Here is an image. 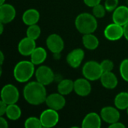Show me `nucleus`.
Listing matches in <instances>:
<instances>
[{
    "label": "nucleus",
    "mask_w": 128,
    "mask_h": 128,
    "mask_svg": "<svg viewBox=\"0 0 128 128\" xmlns=\"http://www.w3.org/2000/svg\"><path fill=\"white\" fill-rule=\"evenodd\" d=\"M124 37L128 41V22L124 26Z\"/></svg>",
    "instance_id": "nucleus-35"
},
{
    "label": "nucleus",
    "mask_w": 128,
    "mask_h": 128,
    "mask_svg": "<svg viewBox=\"0 0 128 128\" xmlns=\"http://www.w3.org/2000/svg\"><path fill=\"white\" fill-rule=\"evenodd\" d=\"M48 108L56 111L62 110L66 105V99L60 93H54L47 96L45 101Z\"/></svg>",
    "instance_id": "nucleus-10"
},
{
    "label": "nucleus",
    "mask_w": 128,
    "mask_h": 128,
    "mask_svg": "<svg viewBox=\"0 0 128 128\" xmlns=\"http://www.w3.org/2000/svg\"><path fill=\"white\" fill-rule=\"evenodd\" d=\"M92 8H93L92 9V14L96 18L101 19V18L105 16L106 10V8H105L104 5H102L101 4H99L93 7Z\"/></svg>",
    "instance_id": "nucleus-27"
},
{
    "label": "nucleus",
    "mask_w": 128,
    "mask_h": 128,
    "mask_svg": "<svg viewBox=\"0 0 128 128\" xmlns=\"http://www.w3.org/2000/svg\"><path fill=\"white\" fill-rule=\"evenodd\" d=\"M115 106L119 110H125L128 108V92H121L118 94L114 100Z\"/></svg>",
    "instance_id": "nucleus-24"
},
{
    "label": "nucleus",
    "mask_w": 128,
    "mask_h": 128,
    "mask_svg": "<svg viewBox=\"0 0 128 128\" xmlns=\"http://www.w3.org/2000/svg\"><path fill=\"white\" fill-rule=\"evenodd\" d=\"M100 80L102 86L105 88L110 89V90L116 88L118 84V80L116 75L112 71L104 72Z\"/></svg>",
    "instance_id": "nucleus-18"
},
{
    "label": "nucleus",
    "mask_w": 128,
    "mask_h": 128,
    "mask_svg": "<svg viewBox=\"0 0 128 128\" xmlns=\"http://www.w3.org/2000/svg\"></svg>",
    "instance_id": "nucleus-40"
},
{
    "label": "nucleus",
    "mask_w": 128,
    "mask_h": 128,
    "mask_svg": "<svg viewBox=\"0 0 128 128\" xmlns=\"http://www.w3.org/2000/svg\"><path fill=\"white\" fill-rule=\"evenodd\" d=\"M124 36V26L117 23H111L104 29V37L110 41H116Z\"/></svg>",
    "instance_id": "nucleus-9"
},
{
    "label": "nucleus",
    "mask_w": 128,
    "mask_h": 128,
    "mask_svg": "<svg viewBox=\"0 0 128 128\" xmlns=\"http://www.w3.org/2000/svg\"><path fill=\"white\" fill-rule=\"evenodd\" d=\"M41 34V29L37 24L29 26L26 30V37L30 38L34 40H38Z\"/></svg>",
    "instance_id": "nucleus-25"
},
{
    "label": "nucleus",
    "mask_w": 128,
    "mask_h": 128,
    "mask_svg": "<svg viewBox=\"0 0 128 128\" xmlns=\"http://www.w3.org/2000/svg\"><path fill=\"white\" fill-rule=\"evenodd\" d=\"M82 44H83V46L87 50H94L98 47V46L100 44V42H99L98 38L92 33V34H83Z\"/></svg>",
    "instance_id": "nucleus-21"
},
{
    "label": "nucleus",
    "mask_w": 128,
    "mask_h": 128,
    "mask_svg": "<svg viewBox=\"0 0 128 128\" xmlns=\"http://www.w3.org/2000/svg\"><path fill=\"white\" fill-rule=\"evenodd\" d=\"M2 100L6 103L8 105L16 104L20 98V92L18 88L12 85H5L1 91Z\"/></svg>",
    "instance_id": "nucleus-5"
},
{
    "label": "nucleus",
    "mask_w": 128,
    "mask_h": 128,
    "mask_svg": "<svg viewBox=\"0 0 128 128\" xmlns=\"http://www.w3.org/2000/svg\"><path fill=\"white\" fill-rule=\"evenodd\" d=\"M35 77L38 82L46 86L55 80V74L52 70L46 65L40 66L35 71Z\"/></svg>",
    "instance_id": "nucleus-6"
},
{
    "label": "nucleus",
    "mask_w": 128,
    "mask_h": 128,
    "mask_svg": "<svg viewBox=\"0 0 128 128\" xmlns=\"http://www.w3.org/2000/svg\"><path fill=\"white\" fill-rule=\"evenodd\" d=\"M84 3L90 8H93L99 4H100L102 0H83Z\"/></svg>",
    "instance_id": "nucleus-31"
},
{
    "label": "nucleus",
    "mask_w": 128,
    "mask_h": 128,
    "mask_svg": "<svg viewBox=\"0 0 128 128\" xmlns=\"http://www.w3.org/2000/svg\"><path fill=\"white\" fill-rule=\"evenodd\" d=\"M97 18L89 13L79 14L75 20V26L77 31L82 34H92L98 28Z\"/></svg>",
    "instance_id": "nucleus-2"
},
{
    "label": "nucleus",
    "mask_w": 128,
    "mask_h": 128,
    "mask_svg": "<svg viewBox=\"0 0 128 128\" xmlns=\"http://www.w3.org/2000/svg\"><path fill=\"white\" fill-rule=\"evenodd\" d=\"M23 96L27 103L32 106H39L45 103L47 98L45 86L38 81L28 82L23 88Z\"/></svg>",
    "instance_id": "nucleus-1"
},
{
    "label": "nucleus",
    "mask_w": 128,
    "mask_h": 128,
    "mask_svg": "<svg viewBox=\"0 0 128 128\" xmlns=\"http://www.w3.org/2000/svg\"><path fill=\"white\" fill-rule=\"evenodd\" d=\"M34 64L31 61H21L18 62L14 69V77L20 83L28 82L35 74Z\"/></svg>",
    "instance_id": "nucleus-3"
},
{
    "label": "nucleus",
    "mask_w": 128,
    "mask_h": 128,
    "mask_svg": "<svg viewBox=\"0 0 128 128\" xmlns=\"http://www.w3.org/2000/svg\"><path fill=\"white\" fill-rule=\"evenodd\" d=\"M74 92L80 97H86L92 92V85L86 78H80L74 81Z\"/></svg>",
    "instance_id": "nucleus-14"
},
{
    "label": "nucleus",
    "mask_w": 128,
    "mask_h": 128,
    "mask_svg": "<svg viewBox=\"0 0 128 128\" xmlns=\"http://www.w3.org/2000/svg\"><path fill=\"white\" fill-rule=\"evenodd\" d=\"M4 61V56L3 52L1 51V52H0V64H1V66L3 64Z\"/></svg>",
    "instance_id": "nucleus-36"
},
{
    "label": "nucleus",
    "mask_w": 128,
    "mask_h": 128,
    "mask_svg": "<svg viewBox=\"0 0 128 128\" xmlns=\"http://www.w3.org/2000/svg\"><path fill=\"white\" fill-rule=\"evenodd\" d=\"M8 106V105L6 103H4V101H2V100L0 101V116H3L4 115L6 114Z\"/></svg>",
    "instance_id": "nucleus-32"
},
{
    "label": "nucleus",
    "mask_w": 128,
    "mask_h": 128,
    "mask_svg": "<svg viewBox=\"0 0 128 128\" xmlns=\"http://www.w3.org/2000/svg\"><path fill=\"white\" fill-rule=\"evenodd\" d=\"M100 116L104 122L111 124L119 122L121 118V114L119 110L116 107L112 106H106L104 107L100 111Z\"/></svg>",
    "instance_id": "nucleus-11"
},
{
    "label": "nucleus",
    "mask_w": 128,
    "mask_h": 128,
    "mask_svg": "<svg viewBox=\"0 0 128 128\" xmlns=\"http://www.w3.org/2000/svg\"><path fill=\"white\" fill-rule=\"evenodd\" d=\"M25 128H43L40 118L29 117L25 122Z\"/></svg>",
    "instance_id": "nucleus-26"
},
{
    "label": "nucleus",
    "mask_w": 128,
    "mask_h": 128,
    "mask_svg": "<svg viewBox=\"0 0 128 128\" xmlns=\"http://www.w3.org/2000/svg\"><path fill=\"white\" fill-rule=\"evenodd\" d=\"M57 89H58V92L60 93L61 94L64 96L68 95L73 91H74V82L69 79L62 80L58 83Z\"/></svg>",
    "instance_id": "nucleus-22"
},
{
    "label": "nucleus",
    "mask_w": 128,
    "mask_h": 128,
    "mask_svg": "<svg viewBox=\"0 0 128 128\" xmlns=\"http://www.w3.org/2000/svg\"><path fill=\"white\" fill-rule=\"evenodd\" d=\"M40 119L43 128H53L56 126L59 122V114L58 111L48 108L40 114Z\"/></svg>",
    "instance_id": "nucleus-7"
},
{
    "label": "nucleus",
    "mask_w": 128,
    "mask_h": 128,
    "mask_svg": "<svg viewBox=\"0 0 128 128\" xmlns=\"http://www.w3.org/2000/svg\"><path fill=\"white\" fill-rule=\"evenodd\" d=\"M5 2H6V0H0V5L4 4L5 3Z\"/></svg>",
    "instance_id": "nucleus-38"
},
{
    "label": "nucleus",
    "mask_w": 128,
    "mask_h": 128,
    "mask_svg": "<svg viewBox=\"0 0 128 128\" xmlns=\"http://www.w3.org/2000/svg\"><path fill=\"white\" fill-rule=\"evenodd\" d=\"M82 72L83 76L89 81L99 80L104 74L100 63H98L95 61L87 62L83 65Z\"/></svg>",
    "instance_id": "nucleus-4"
},
{
    "label": "nucleus",
    "mask_w": 128,
    "mask_h": 128,
    "mask_svg": "<svg viewBox=\"0 0 128 128\" xmlns=\"http://www.w3.org/2000/svg\"><path fill=\"white\" fill-rule=\"evenodd\" d=\"M5 115L8 119L11 121H16L20 118L22 116V111L20 107L16 104H10L8 106Z\"/></svg>",
    "instance_id": "nucleus-23"
},
{
    "label": "nucleus",
    "mask_w": 128,
    "mask_h": 128,
    "mask_svg": "<svg viewBox=\"0 0 128 128\" xmlns=\"http://www.w3.org/2000/svg\"><path fill=\"white\" fill-rule=\"evenodd\" d=\"M112 21L124 26L128 22V8L124 5L118 6L112 14Z\"/></svg>",
    "instance_id": "nucleus-16"
},
{
    "label": "nucleus",
    "mask_w": 128,
    "mask_h": 128,
    "mask_svg": "<svg viewBox=\"0 0 128 128\" xmlns=\"http://www.w3.org/2000/svg\"><path fill=\"white\" fill-rule=\"evenodd\" d=\"M30 56L31 62L34 65H40L46 61L47 58V52L43 47H36Z\"/></svg>",
    "instance_id": "nucleus-20"
},
{
    "label": "nucleus",
    "mask_w": 128,
    "mask_h": 128,
    "mask_svg": "<svg viewBox=\"0 0 128 128\" xmlns=\"http://www.w3.org/2000/svg\"><path fill=\"white\" fill-rule=\"evenodd\" d=\"M48 50L53 54L61 53L64 48V42L62 38L57 34H50L46 40Z\"/></svg>",
    "instance_id": "nucleus-8"
},
{
    "label": "nucleus",
    "mask_w": 128,
    "mask_h": 128,
    "mask_svg": "<svg viewBox=\"0 0 128 128\" xmlns=\"http://www.w3.org/2000/svg\"><path fill=\"white\" fill-rule=\"evenodd\" d=\"M85 58V52L81 48L74 49L67 56V62L73 68H79Z\"/></svg>",
    "instance_id": "nucleus-13"
},
{
    "label": "nucleus",
    "mask_w": 128,
    "mask_h": 128,
    "mask_svg": "<svg viewBox=\"0 0 128 128\" xmlns=\"http://www.w3.org/2000/svg\"><path fill=\"white\" fill-rule=\"evenodd\" d=\"M119 71L122 79L125 82H128V58L122 62L119 68Z\"/></svg>",
    "instance_id": "nucleus-28"
},
{
    "label": "nucleus",
    "mask_w": 128,
    "mask_h": 128,
    "mask_svg": "<svg viewBox=\"0 0 128 128\" xmlns=\"http://www.w3.org/2000/svg\"><path fill=\"white\" fill-rule=\"evenodd\" d=\"M4 32V23L0 22V34H2Z\"/></svg>",
    "instance_id": "nucleus-37"
},
{
    "label": "nucleus",
    "mask_w": 128,
    "mask_h": 128,
    "mask_svg": "<svg viewBox=\"0 0 128 128\" xmlns=\"http://www.w3.org/2000/svg\"><path fill=\"white\" fill-rule=\"evenodd\" d=\"M104 72H110L114 69V63L110 59H105L100 63Z\"/></svg>",
    "instance_id": "nucleus-30"
},
{
    "label": "nucleus",
    "mask_w": 128,
    "mask_h": 128,
    "mask_svg": "<svg viewBox=\"0 0 128 128\" xmlns=\"http://www.w3.org/2000/svg\"><path fill=\"white\" fill-rule=\"evenodd\" d=\"M127 111H128V110H127Z\"/></svg>",
    "instance_id": "nucleus-39"
},
{
    "label": "nucleus",
    "mask_w": 128,
    "mask_h": 128,
    "mask_svg": "<svg viewBox=\"0 0 128 128\" xmlns=\"http://www.w3.org/2000/svg\"><path fill=\"white\" fill-rule=\"evenodd\" d=\"M109 127L110 128H124L126 126L124 124H122V122H117L116 123H113V124H110Z\"/></svg>",
    "instance_id": "nucleus-34"
},
{
    "label": "nucleus",
    "mask_w": 128,
    "mask_h": 128,
    "mask_svg": "<svg viewBox=\"0 0 128 128\" xmlns=\"http://www.w3.org/2000/svg\"><path fill=\"white\" fill-rule=\"evenodd\" d=\"M16 9L10 4L4 3L0 5V22L8 24L11 22L16 17Z\"/></svg>",
    "instance_id": "nucleus-12"
},
{
    "label": "nucleus",
    "mask_w": 128,
    "mask_h": 128,
    "mask_svg": "<svg viewBox=\"0 0 128 128\" xmlns=\"http://www.w3.org/2000/svg\"><path fill=\"white\" fill-rule=\"evenodd\" d=\"M40 20V13L38 10L34 8H30L26 10L22 16V20L26 26H29L32 25L37 24Z\"/></svg>",
    "instance_id": "nucleus-19"
},
{
    "label": "nucleus",
    "mask_w": 128,
    "mask_h": 128,
    "mask_svg": "<svg viewBox=\"0 0 128 128\" xmlns=\"http://www.w3.org/2000/svg\"><path fill=\"white\" fill-rule=\"evenodd\" d=\"M102 118L100 115L96 112H90L86 116L82 122L83 128H100L101 127Z\"/></svg>",
    "instance_id": "nucleus-17"
},
{
    "label": "nucleus",
    "mask_w": 128,
    "mask_h": 128,
    "mask_svg": "<svg viewBox=\"0 0 128 128\" xmlns=\"http://www.w3.org/2000/svg\"><path fill=\"white\" fill-rule=\"evenodd\" d=\"M36 48V42L30 38H22L18 44V51L23 56H29Z\"/></svg>",
    "instance_id": "nucleus-15"
},
{
    "label": "nucleus",
    "mask_w": 128,
    "mask_h": 128,
    "mask_svg": "<svg viewBox=\"0 0 128 128\" xmlns=\"http://www.w3.org/2000/svg\"><path fill=\"white\" fill-rule=\"evenodd\" d=\"M104 6L106 11L113 12L118 7V0H106Z\"/></svg>",
    "instance_id": "nucleus-29"
},
{
    "label": "nucleus",
    "mask_w": 128,
    "mask_h": 128,
    "mask_svg": "<svg viewBox=\"0 0 128 128\" xmlns=\"http://www.w3.org/2000/svg\"><path fill=\"white\" fill-rule=\"evenodd\" d=\"M0 127L2 128H8L9 127L8 121L3 116L0 117Z\"/></svg>",
    "instance_id": "nucleus-33"
}]
</instances>
